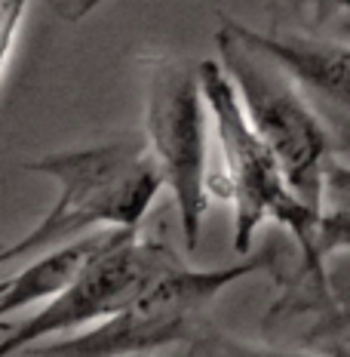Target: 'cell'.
Segmentation results:
<instances>
[{"label":"cell","instance_id":"cell-1","mask_svg":"<svg viewBox=\"0 0 350 357\" xmlns=\"http://www.w3.org/2000/svg\"><path fill=\"white\" fill-rule=\"evenodd\" d=\"M200 80L212 117V139L221 154V167L209 173V191L234 206V250L246 256L258 228L277 222L298 250L289 271L326 289V262L317 256L319 213L289 185L277 154L252 126L225 65L215 59L200 62Z\"/></svg>","mask_w":350,"mask_h":357},{"label":"cell","instance_id":"cell-2","mask_svg":"<svg viewBox=\"0 0 350 357\" xmlns=\"http://www.w3.org/2000/svg\"><path fill=\"white\" fill-rule=\"evenodd\" d=\"M22 167L56 178L58 197L25 237L0 243V265L58 247L99 225L138 228L160 188H166L145 132H123L99 145L53 151Z\"/></svg>","mask_w":350,"mask_h":357},{"label":"cell","instance_id":"cell-3","mask_svg":"<svg viewBox=\"0 0 350 357\" xmlns=\"http://www.w3.org/2000/svg\"><path fill=\"white\" fill-rule=\"evenodd\" d=\"M255 271H271L273 280L286 271L283 247L267 243L258 252H246L240 262L221 268H191L184 259L148 289L141 299L108 321L74 333L56 345H34L28 354H71V357H108V354H151L182 345L184 351H221L225 339L206 324V311L221 289Z\"/></svg>","mask_w":350,"mask_h":357},{"label":"cell","instance_id":"cell-4","mask_svg":"<svg viewBox=\"0 0 350 357\" xmlns=\"http://www.w3.org/2000/svg\"><path fill=\"white\" fill-rule=\"evenodd\" d=\"M215 50L252 126L277 154L289 185L304 204L319 213L323 176L335 158V139L326 117L292 74L249 40L243 22L221 16Z\"/></svg>","mask_w":350,"mask_h":357},{"label":"cell","instance_id":"cell-5","mask_svg":"<svg viewBox=\"0 0 350 357\" xmlns=\"http://www.w3.org/2000/svg\"><path fill=\"white\" fill-rule=\"evenodd\" d=\"M145 65V136L163 185L175 200L184 250H197L203 215L209 210V105L200 65L182 56L151 53Z\"/></svg>","mask_w":350,"mask_h":357},{"label":"cell","instance_id":"cell-6","mask_svg":"<svg viewBox=\"0 0 350 357\" xmlns=\"http://www.w3.org/2000/svg\"><path fill=\"white\" fill-rule=\"evenodd\" d=\"M178 262L182 256L166 241L145 237L138 228H114L105 247L80 268V274L56 299L43 302L37 314L6 333L0 357L28 351L58 333L83 330L123 314Z\"/></svg>","mask_w":350,"mask_h":357},{"label":"cell","instance_id":"cell-7","mask_svg":"<svg viewBox=\"0 0 350 357\" xmlns=\"http://www.w3.org/2000/svg\"><path fill=\"white\" fill-rule=\"evenodd\" d=\"M243 28L252 43L271 53L301 84L319 114L341 121V136L350 139V43L326 40L317 31L264 34L249 25Z\"/></svg>","mask_w":350,"mask_h":357},{"label":"cell","instance_id":"cell-8","mask_svg":"<svg viewBox=\"0 0 350 357\" xmlns=\"http://www.w3.org/2000/svg\"><path fill=\"white\" fill-rule=\"evenodd\" d=\"M114 228L117 225H105L102 231L80 234L71 243H58V247L43 250V256L28 265L25 271L3 278V289H0V324H3V317L16 314V311L28 308L34 302L56 299L80 274V268L105 247Z\"/></svg>","mask_w":350,"mask_h":357},{"label":"cell","instance_id":"cell-9","mask_svg":"<svg viewBox=\"0 0 350 357\" xmlns=\"http://www.w3.org/2000/svg\"><path fill=\"white\" fill-rule=\"evenodd\" d=\"M341 250H350V167L332 158L323 176V195H319L317 256L329 262Z\"/></svg>","mask_w":350,"mask_h":357},{"label":"cell","instance_id":"cell-10","mask_svg":"<svg viewBox=\"0 0 350 357\" xmlns=\"http://www.w3.org/2000/svg\"><path fill=\"white\" fill-rule=\"evenodd\" d=\"M350 330V250H341L326 262L323 314L308 330V345H335Z\"/></svg>","mask_w":350,"mask_h":357},{"label":"cell","instance_id":"cell-11","mask_svg":"<svg viewBox=\"0 0 350 357\" xmlns=\"http://www.w3.org/2000/svg\"><path fill=\"white\" fill-rule=\"evenodd\" d=\"M295 19H301L310 31L329 25H347L350 28V0H283Z\"/></svg>","mask_w":350,"mask_h":357},{"label":"cell","instance_id":"cell-12","mask_svg":"<svg viewBox=\"0 0 350 357\" xmlns=\"http://www.w3.org/2000/svg\"><path fill=\"white\" fill-rule=\"evenodd\" d=\"M31 0H0V80L16 50V37L22 31V22L28 16Z\"/></svg>","mask_w":350,"mask_h":357},{"label":"cell","instance_id":"cell-13","mask_svg":"<svg viewBox=\"0 0 350 357\" xmlns=\"http://www.w3.org/2000/svg\"><path fill=\"white\" fill-rule=\"evenodd\" d=\"M102 3H105V0H68V3H65V10H62V16L68 22H80L83 16H89L95 6H102Z\"/></svg>","mask_w":350,"mask_h":357}]
</instances>
